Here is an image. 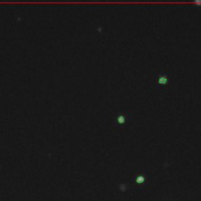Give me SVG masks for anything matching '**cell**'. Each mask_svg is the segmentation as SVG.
I'll return each mask as SVG.
<instances>
[{
	"mask_svg": "<svg viewBox=\"0 0 201 201\" xmlns=\"http://www.w3.org/2000/svg\"><path fill=\"white\" fill-rule=\"evenodd\" d=\"M155 79V87L158 88V87H163L165 86H167L169 82H170V79L169 76L166 74V73H158L156 74L154 76Z\"/></svg>",
	"mask_w": 201,
	"mask_h": 201,
	"instance_id": "1",
	"label": "cell"
},
{
	"mask_svg": "<svg viewBox=\"0 0 201 201\" xmlns=\"http://www.w3.org/2000/svg\"><path fill=\"white\" fill-rule=\"evenodd\" d=\"M116 121V125L117 126H123L125 125L127 122V116L124 113H120L116 116V118L115 120Z\"/></svg>",
	"mask_w": 201,
	"mask_h": 201,
	"instance_id": "2",
	"label": "cell"
},
{
	"mask_svg": "<svg viewBox=\"0 0 201 201\" xmlns=\"http://www.w3.org/2000/svg\"><path fill=\"white\" fill-rule=\"evenodd\" d=\"M193 3L196 4V6L199 7V6H201V0H196V1L193 2Z\"/></svg>",
	"mask_w": 201,
	"mask_h": 201,
	"instance_id": "3",
	"label": "cell"
},
{
	"mask_svg": "<svg viewBox=\"0 0 201 201\" xmlns=\"http://www.w3.org/2000/svg\"><path fill=\"white\" fill-rule=\"evenodd\" d=\"M143 178H141V177H139L138 178V180H137V181L138 182H139V183H141V182H142L143 181Z\"/></svg>",
	"mask_w": 201,
	"mask_h": 201,
	"instance_id": "4",
	"label": "cell"
}]
</instances>
